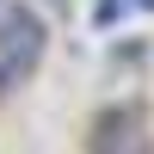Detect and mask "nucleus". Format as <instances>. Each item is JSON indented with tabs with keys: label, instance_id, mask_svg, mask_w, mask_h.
<instances>
[{
	"label": "nucleus",
	"instance_id": "nucleus-1",
	"mask_svg": "<svg viewBox=\"0 0 154 154\" xmlns=\"http://www.w3.org/2000/svg\"><path fill=\"white\" fill-rule=\"evenodd\" d=\"M43 43H49V31H43V19H37L31 6H6L0 12V99L37 74Z\"/></svg>",
	"mask_w": 154,
	"mask_h": 154
},
{
	"label": "nucleus",
	"instance_id": "nucleus-2",
	"mask_svg": "<svg viewBox=\"0 0 154 154\" xmlns=\"http://www.w3.org/2000/svg\"><path fill=\"white\" fill-rule=\"evenodd\" d=\"M93 148H99V154H154L148 136H142V123H136V111H105Z\"/></svg>",
	"mask_w": 154,
	"mask_h": 154
}]
</instances>
